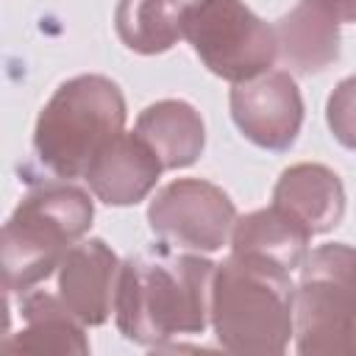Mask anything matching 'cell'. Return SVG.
<instances>
[{
  "label": "cell",
  "instance_id": "cell-1",
  "mask_svg": "<svg viewBox=\"0 0 356 356\" xmlns=\"http://www.w3.org/2000/svg\"><path fill=\"white\" fill-rule=\"evenodd\" d=\"M122 97L103 78L64 83L36 125V150L58 175H78L92 167L97 153L120 134Z\"/></svg>",
  "mask_w": 356,
  "mask_h": 356
},
{
  "label": "cell",
  "instance_id": "cell-2",
  "mask_svg": "<svg viewBox=\"0 0 356 356\" xmlns=\"http://www.w3.org/2000/svg\"><path fill=\"white\" fill-rule=\"evenodd\" d=\"M211 275L209 261L175 259V275L167 289V261L136 259L125 267L120 292V325L131 339H150L172 328H203V284Z\"/></svg>",
  "mask_w": 356,
  "mask_h": 356
},
{
  "label": "cell",
  "instance_id": "cell-3",
  "mask_svg": "<svg viewBox=\"0 0 356 356\" xmlns=\"http://www.w3.org/2000/svg\"><path fill=\"white\" fill-rule=\"evenodd\" d=\"M181 25L197 56L222 78L242 81L273 61L270 28L239 0H192L184 8Z\"/></svg>",
  "mask_w": 356,
  "mask_h": 356
},
{
  "label": "cell",
  "instance_id": "cell-4",
  "mask_svg": "<svg viewBox=\"0 0 356 356\" xmlns=\"http://www.w3.org/2000/svg\"><path fill=\"white\" fill-rule=\"evenodd\" d=\"M92 220V206L78 189H47L28 197L6 225L8 284L47 275L64 242L78 236Z\"/></svg>",
  "mask_w": 356,
  "mask_h": 356
},
{
  "label": "cell",
  "instance_id": "cell-5",
  "mask_svg": "<svg viewBox=\"0 0 356 356\" xmlns=\"http://www.w3.org/2000/svg\"><path fill=\"white\" fill-rule=\"evenodd\" d=\"M234 209L222 192L209 184L181 181L161 192L150 209V222L161 236L186 242V248H220Z\"/></svg>",
  "mask_w": 356,
  "mask_h": 356
},
{
  "label": "cell",
  "instance_id": "cell-6",
  "mask_svg": "<svg viewBox=\"0 0 356 356\" xmlns=\"http://www.w3.org/2000/svg\"><path fill=\"white\" fill-rule=\"evenodd\" d=\"M234 117L248 139L264 147H286L300 125V97L286 75H270L234 92Z\"/></svg>",
  "mask_w": 356,
  "mask_h": 356
},
{
  "label": "cell",
  "instance_id": "cell-7",
  "mask_svg": "<svg viewBox=\"0 0 356 356\" xmlns=\"http://www.w3.org/2000/svg\"><path fill=\"white\" fill-rule=\"evenodd\" d=\"M156 150L145 136L117 134L86 170L89 184L106 203H136L161 170Z\"/></svg>",
  "mask_w": 356,
  "mask_h": 356
},
{
  "label": "cell",
  "instance_id": "cell-8",
  "mask_svg": "<svg viewBox=\"0 0 356 356\" xmlns=\"http://www.w3.org/2000/svg\"><path fill=\"white\" fill-rule=\"evenodd\" d=\"M181 19L184 11L178 0H122L117 28L131 50L156 53L175 42Z\"/></svg>",
  "mask_w": 356,
  "mask_h": 356
},
{
  "label": "cell",
  "instance_id": "cell-9",
  "mask_svg": "<svg viewBox=\"0 0 356 356\" xmlns=\"http://www.w3.org/2000/svg\"><path fill=\"white\" fill-rule=\"evenodd\" d=\"M309 273L337 278L339 281L337 289L356 306V250L342 248V245L320 248L309 261Z\"/></svg>",
  "mask_w": 356,
  "mask_h": 356
},
{
  "label": "cell",
  "instance_id": "cell-10",
  "mask_svg": "<svg viewBox=\"0 0 356 356\" xmlns=\"http://www.w3.org/2000/svg\"><path fill=\"white\" fill-rule=\"evenodd\" d=\"M309 3H314L323 14H331L334 19L356 22V0H309Z\"/></svg>",
  "mask_w": 356,
  "mask_h": 356
}]
</instances>
